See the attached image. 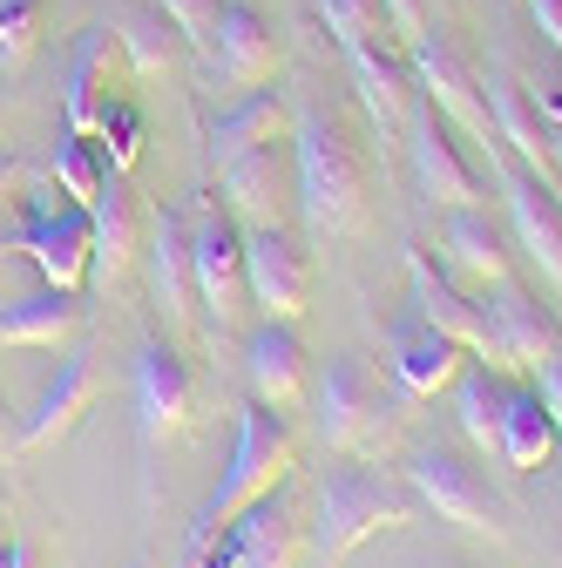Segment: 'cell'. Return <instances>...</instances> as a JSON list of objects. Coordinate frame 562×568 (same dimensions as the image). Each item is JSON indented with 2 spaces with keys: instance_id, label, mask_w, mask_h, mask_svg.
<instances>
[{
  "instance_id": "obj_1",
  "label": "cell",
  "mask_w": 562,
  "mask_h": 568,
  "mask_svg": "<svg viewBox=\"0 0 562 568\" xmlns=\"http://www.w3.org/2000/svg\"><path fill=\"white\" fill-rule=\"evenodd\" d=\"M285 142H292V203H299L305 231L319 244L360 231L367 170H360V150H353V135H345V122L332 109H299Z\"/></svg>"
},
{
  "instance_id": "obj_2",
  "label": "cell",
  "mask_w": 562,
  "mask_h": 568,
  "mask_svg": "<svg viewBox=\"0 0 562 568\" xmlns=\"http://www.w3.org/2000/svg\"><path fill=\"white\" fill-rule=\"evenodd\" d=\"M292 460H299L292 419H285V413H271L264 399H244V406H238L231 467H224V480H218V487H210V501L197 508V521H190V535H183V568H197V555L218 541V535L251 508V501H264L271 487H285Z\"/></svg>"
},
{
  "instance_id": "obj_3",
  "label": "cell",
  "mask_w": 562,
  "mask_h": 568,
  "mask_svg": "<svg viewBox=\"0 0 562 568\" xmlns=\"http://www.w3.org/2000/svg\"><path fill=\"white\" fill-rule=\"evenodd\" d=\"M413 487L407 480H387V474H367V467H332L325 480H319V501H312V548H319V561L332 568V561H345L360 541H373V535H393V528H407L413 521Z\"/></svg>"
},
{
  "instance_id": "obj_4",
  "label": "cell",
  "mask_w": 562,
  "mask_h": 568,
  "mask_svg": "<svg viewBox=\"0 0 562 568\" xmlns=\"http://www.w3.org/2000/svg\"><path fill=\"white\" fill-rule=\"evenodd\" d=\"M393 399H400L393 373L345 352V359H332L325 379H319V413H312L319 440L332 454H373L393 434Z\"/></svg>"
},
{
  "instance_id": "obj_5",
  "label": "cell",
  "mask_w": 562,
  "mask_h": 568,
  "mask_svg": "<svg viewBox=\"0 0 562 568\" xmlns=\"http://www.w3.org/2000/svg\"><path fill=\"white\" fill-rule=\"evenodd\" d=\"M190 284H197V312H203L210 338H224L238 325V312L251 305V292H244V224L218 203V190L197 196V210H190Z\"/></svg>"
},
{
  "instance_id": "obj_6",
  "label": "cell",
  "mask_w": 562,
  "mask_h": 568,
  "mask_svg": "<svg viewBox=\"0 0 562 568\" xmlns=\"http://www.w3.org/2000/svg\"><path fill=\"white\" fill-rule=\"evenodd\" d=\"M0 251H21L41 284H54V292H82L89 284V210L82 203H54L48 190H28L21 196V224L0 237Z\"/></svg>"
},
{
  "instance_id": "obj_7",
  "label": "cell",
  "mask_w": 562,
  "mask_h": 568,
  "mask_svg": "<svg viewBox=\"0 0 562 568\" xmlns=\"http://www.w3.org/2000/svg\"><path fill=\"white\" fill-rule=\"evenodd\" d=\"M129 406H136V447H143V460L197 419V379H190L183 352L170 338H143V345H136Z\"/></svg>"
},
{
  "instance_id": "obj_8",
  "label": "cell",
  "mask_w": 562,
  "mask_h": 568,
  "mask_svg": "<svg viewBox=\"0 0 562 568\" xmlns=\"http://www.w3.org/2000/svg\"><path fill=\"white\" fill-rule=\"evenodd\" d=\"M407 277H413V312L428 318L434 332H448L468 359H481V366H502L509 373V352H502V332H495V312H488V298L481 292H468V284H454L428 251H407Z\"/></svg>"
},
{
  "instance_id": "obj_9",
  "label": "cell",
  "mask_w": 562,
  "mask_h": 568,
  "mask_svg": "<svg viewBox=\"0 0 562 568\" xmlns=\"http://www.w3.org/2000/svg\"><path fill=\"white\" fill-rule=\"evenodd\" d=\"M400 480L413 487V501L434 508L441 521H454V528H468V535H502V501H495V487H488L454 447H420V454L400 467Z\"/></svg>"
},
{
  "instance_id": "obj_10",
  "label": "cell",
  "mask_w": 562,
  "mask_h": 568,
  "mask_svg": "<svg viewBox=\"0 0 562 568\" xmlns=\"http://www.w3.org/2000/svg\"><path fill=\"white\" fill-rule=\"evenodd\" d=\"M407 61H413V89L420 95H428L468 142H474V150L481 156H495L502 150V135H495V115H488V95H481V75H474V68L441 41V34H428V41H413L407 48Z\"/></svg>"
},
{
  "instance_id": "obj_11",
  "label": "cell",
  "mask_w": 562,
  "mask_h": 568,
  "mask_svg": "<svg viewBox=\"0 0 562 568\" xmlns=\"http://www.w3.org/2000/svg\"><path fill=\"white\" fill-rule=\"evenodd\" d=\"M244 292L258 305V318H285L299 325L312 305V257L285 224H258L244 231Z\"/></svg>"
},
{
  "instance_id": "obj_12",
  "label": "cell",
  "mask_w": 562,
  "mask_h": 568,
  "mask_svg": "<svg viewBox=\"0 0 562 568\" xmlns=\"http://www.w3.org/2000/svg\"><path fill=\"white\" fill-rule=\"evenodd\" d=\"M407 163H413V183H420L428 203H441V210H481L488 190H481V176L461 156L454 122L428 95H413V115H407Z\"/></svg>"
},
{
  "instance_id": "obj_13",
  "label": "cell",
  "mask_w": 562,
  "mask_h": 568,
  "mask_svg": "<svg viewBox=\"0 0 562 568\" xmlns=\"http://www.w3.org/2000/svg\"><path fill=\"white\" fill-rule=\"evenodd\" d=\"M488 170L502 176V196H509V231H515V244L529 251V264L562 292V183H549V176H535V170H522L509 150H495L488 156Z\"/></svg>"
},
{
  "instance_id": "obj_14",
  "label": "cell",
  "mask_w": 562,
  "mask_h": 568,
  "mask_svg": "<svg viewBox=\"0 0 562 568\" xmlns=\"http://www.w3.org/2000/svg\"><path fill=\"white\" fill-rule=\"evenodd\" d=\"M292 561H299V508H292L285 487H271L264 501H251L197 555V568H292Z\"/></svg>"
},
{
  "instance_id": "obj_15",
  "label": "cell",
  "mask_w": 562,
  "mask_h": 568,
  "mask_svg": "<svg viewBox=\"0 0 562 568\" xmlns=\"http://www.w3.org/2000/svg\"><path fill=\"white\" fill-rule=\"evenodd\" d=\"M96 399H102L96 352H89V345H68L61 366H54V379H48L41 399H34V413L14 426V454H48L54 440H68V434H76V426L96 413Z\"/></svg>"
},
{
  "instance_id": "obj_16",
  "label": "cell",
  "mask_w": 562,
  "mask_h": 568,
  "mask_svg": "<svg viewBox=\"0 0 562 568\" xmlns=\"http://www.w3.org/2000/svg\"><path fill=\"white\" fill-rule=\"evenodd\" d=\"M271 68H278L271 21L251 8V0H224L218 34H210V48H203V82L218 89V95H244V89L271 82Z\"/></svg>"
},
{
  "instance_id": "obj_17",
  "label": "cell",
  "mask_w": 562,
  "mask_h": 568,
  "mask_svg": "<svg viewBox=\"0 0 562 568\" xmlns=\"http://www.w3.org/2000/svg\"><path fill=\"white\" fill-rule=\"evenodd\" d=\"M345 68H353V89H360V109L373 115L380 135H407V115H413V61L400 41L373 34V41H353L345 48Z\"/></svg>"
},
{
  "instance_id": "obj_18",
  "label": "cell",
  "mask_w": 562,
  "mask_h": 568,
  "mask_svg": "<svg viewBox=\"0 0 562 568\" xmlns=\"http://www.w3.org/2000/svg\"><path fill=\"white\" fill-rule=\"evenodd\" d=\"M238 352H244V386H251V399H264L271 413L292 419L305 406V345H299V332L285 318H258Z\"/></svg>"
},
{
  "instance_id": "obj_19",
  "label": "cell",
  "mask_w": 562,
  "mask_h": 568,
  "mask_svg": "<svg viewBox=\"0 0 562 568\" xmlns=\"http://www.w3.org/2000/svg\"><path fill=\"white\" fill-rule=\"evenodd\" d=\"M136 257H143V210H136V190L122 170H102V190L89 203V277L122 284Z\"/></svg>"
},
{
  "instance_id": "obj_20",
  "label": "cell",
  "mask_w": 562,
  "mask_h": 568,
  "mask_svg": "<svg viewBox=\"0 0 562 568\" xmlns=\"http://www.w3.org/2000/svg\"><path fill=\"white\" fill-rule=\"evenodd\" d=\"M488 298V312H495V332H502V352H509V373H542V366H555L562 359V318L535 298V292H522L515 277H502L495 292H481Z\"/></svg>"
},
{
  "instance_id": "obj_21",
  "label": "cell",
  "mask_w": 562,
  "mask_h": 568,
  "mask_svg": "<svg viewBox=\"0 0 562 568\" xmlns=\"http://www.w3.org/2000/svg\"><path fill=\"white\" fill-rule=\"evenodd\" d=\"M481 95H488V115H495L502 150H509L522 170H535V176H549V183H555V129L542 122L535 95L509 75V61H495V68L481 75Z\"/></svg>"
},
{
  "instance_id": "obj_22",
  "label": "cell",
  "mask_w": 562,
  "mask_h": 568,
  "mask_svg": "<svg viewBox=\"0 0 562 568\" xmlns=\"http://www.w3.org/2000/svg\"><path fill=\"white\" fill-rule=\"evenodd\" d=\"M461 359L468 352L448 338V332H434L428 318H407V325H393L387 332V373H393V386L407 393V399H434V393H448L454 386V373H461Z\"/></svg>"
},
{
  "instance_id": "obj_23",
  "label": "cell",
  "mask_w": 562,
  "mask_h": 568,
  "mask_svg": "<svg viewBox=\"0 0 562 568\" xmlns=\"http://www.w3.org/2000/svg\"><path fill=\"white\" fill-rule=\"evenodd\" d=\"M143 264H150V298L163 312V325H190L197 318V284H190V217L183 210H157L150 237H143Z\"/></svg>"
},
{
  "instance_id": "obj_24",
  "label": "cell",
  "mask_w": 562,
  "mask_h": 568,
  "mask_svg": "<svg viewBox=\"0 0 562 568\" xmlns=\"http://www.w3.org/2000/svg\"><path fill=\"white\" fill-rule=\"evenodd\" d=\"M441 251H448V277H454V284H468V292H495L502 277H515L509 231L488 217V210H448V224H441Z\"/></svg>"
},
{
  "instance_id": "obj_25",
  "label": "cell",
  "mask_w": 562,
  "mask_h": 568,
  "mask_svg": "<svg viewBox=\"0 0 562 568\" xmlns=\"http://www.w3.org/2000/svg\"><path fill=\"white\" fill-rule=\"evenodd\" d=\"M285 135H292L285 95L258 82V89H244V102H231V109H218L203 122V150H210V170H224V163L264 150V142H285Z\"/></svg>"
},
{
  "instance_id": "obj_26",
  "label": "cell",
  "mask_w": 562,
  "mask_h": 568,
  "mask_svg": "<svg viewBox=\"0 0 562 568\" xmlns=\"http://www.w3.org/2000/svg\"><path fill=\"white\" fill-rule=\"evenodd\" d=\"M218 203L244 231L258 224H278V203H285V142H264V150L238 156L218 170Z\"/></svg>"
},
{
  "instance_id": "obj_27",
  "label": "cell",
  "mask_w": 562,
  "mask_h": 568,
  "mask_svg": "<svg viewBox=\"0 0 562 568\" xmlns=\"http://www.w3.org/2000/svg\"><path fill=\"white\" fill-rule=\"evenodd\" d=\"M82 332V292H54V284H41V292L0 305V345L8 352H54Z\"/></svg>"
},
{
  "instance_id": "obj_28",
  "label": "cell",
  "mask_w": 562,
  "mask_h": 568,
  "mask_svg": "<svg viewBox=\"0 0 562 568\" xmlns=\"http://www.w3.org/2000/svg\"><path fill=\"white\" fill-rule=\"evenodd\" d=\"M102 68H109V21L76 34V54H68V82H61V129L89 135L96 109H102Z\"/></svg>"
},
{
  "instance_id": "obj_29",
  "label": "cell",
  "mask_w": 562,
  "mask_h": 568,
  "mask_svg": "<svg viewBox=\"0 0 562 568\" xmlns=\"http://www.w3.org/2000/svg\"><path fill=\"white\" fill-rule=\"evenodd\" d=\"M454 419L474 454H502V406H509V386L488 373V366H461L454 373Z\"/></svg>"
},
{
  "instance_id": "obj_30",
  "label": "cell",
  "mask_w": 562,
  "mask_h": 568,
  "mask_svg": "<svg viewBox=\"0 0 562 568\" xmlns=\"http://www.w3.org/2000/svg\"><path fill=\"white\" fill-rule=\"evenodd\" d=\"M549 454H555V419H549L542 393L535 386H509V406H502V460L515 474H535Z\"/></svg>"
},
{
  "instance_id": "obj_31",
  "label": "cell",
  "mask_w": 562,
  "mask_h": 568,
  "mask_svg": "<svg viewBox=\"0 0 562 568\" xmlns=\"http://www.w3.org/2000/svg\"><path fill=\"white\" fill-rule=\"evenodd\" d=\"M109 34L122 41V54H129L136 75H163V68L177 61V48H183V34L170 28V14L157 8V0H129Z\"/></svg>"
},
{
  "instance_id": "obj_32",
  "label": "cell",
  "mask_w": 562,
  "mask_h": 568,
  "mask_svg": "<svg viewBox=\"0 0 562 568\" xmlns=\"http://www.w3.org/2000/svg\"><path fill=\"white\" fill-rule=\"evenodd\" d=\"M89 135H96L102 163L129 176V170H136V156H143V109H136L129 95H109V102L96 109V129H89Z\"/></svg>"
},
{
  "instance_id": "obj_33",
  "label": "cell",
  "mask_w": 562,
  "mask_h": 568,
  "mask_svg": "<svg viewBox=\"0 0 562 568\" xmlns=\"http://www.w3.org/2000/svg\"><path fill=\"white\" fill-rule=\"evenodd\" d=\"M102 170H109V163H102V150H96V135H61V142H54V170H48V176H54V190H61L68 203L89 210L96 190H102Z\"/></svg>"
},
{
  "instance_id": "obj_34",
  "label": "cell",
  "mask_w": 562,
  "mask_h": 568,
  "mask_svg": "<svg viewBox=\"0 0 562 568\" xmlns=\"http://www.w3.org/2000/svg\"><path fill=\"white\" fill-rule=\"evenodd\" d=\"M319 21H325V34H332L339 48L387 34V8H380V0H319ZM387 41H393V34H387Z\"/></svg>"
},
{
  "instance_id": "obj_35",
  "label": "cell",
  "mask_w": 562,
  "mask_h": 568,
  "mask_svg": "<svg viewBox=\"0 0 562 568\" xmlns=\"http://www.w3.org/2000/svg\"><path fill=\"white\" fill-rule=\"evenodd\" d=\"M41 0H0V68H21L41 41Z\"/></svg>"
},
{
  "instance_id": "obj_36",
  "label": "cell",
  "mask_w": 562,
  "mask_h": 568,
  "mask_svg": "<svg viewBox=\"0 0 562 568\" xmlns=\"http://www.w3.org/2000/svg\"><path fill=\"white\" fill-rule=\"evenodd\" d=\"M157 8L170 14V28L183 34V48H210V34H218V14H224V0H157Z\"/></svg>"
},
{
  "instance_id": "obj_37",
  "label": "cell",
  "mask_w": 562,
  "mask_h": 568,
  "mask_svg": "<svg viewBox=\"0 0 562 568\" xmlns=\"http://www.w3.org/2000/svg\"><path fill=\"white\" fill-rule=\"evenodd\" d=\"M380 8H387V34H393L400 48H413V41H428V34H434L420 0H380Z\"/></svg>"
},
{
  "instance_id": "obj_38",
  "label": "cell",
  "mask_w": 562,
  "mask_h": 568,
  "mask_svg": "<svg viewBox=\"0 0 562 568\" xmlns=\"http://www.w3.org/2000/svg\"><path fill=\"white\" fill-rule=\"evenodd\" d=\"M522 8H529V21L549 34V48L562 54V0H522Z\"/></svg>"
},
{
  "instance_id": "obj_39",
  "label": "cell",
  "mask_w": 562,
  "mask_h": 568,
  "mask_svg": "<svg viewBox=\"0 0 562 568\" xmlns=\"http://www.w3.org/2000/svg\"><path fill=\"white\" fill-rule=\"evenodd\" d=\"M535 393H542V406H549V419H555V434H562V359L535 373Z\"/></svg>"
},
{
  "instance_id": "obj_40",
  "label": "cell",
  "mask_w": 562,
  "mask_h": 568,
  "mask_svg": "<svg viewBox=\"0 0 562 568\" xmlns=\"http://www.w3.org/2000/svg\"><path fill=\"white\" fill-rule=\"evenodd\" d=\"M535 109H542V122H549V129H562V75H555V82H542Z\"/></svg>"
},
{
  "instance_id": "obj_41",
  "label": "cell",
  "mask_w": 562,
  "mask_h": 568,
  "mask_svg": "<svg viewBox=\"0 0 562 568\" xmlns=\"http://www.w3.org/2000/svg\"><path fill=\"white\" fill-rule=\"evenodd\" d=\"M21 183H28V163H21V156H0V196L21 190Z\"/></svg>"
},
{
  "instance_id": "obj_42",
  "label": "cell",
  "mask_w": 562,
  "mask_h": 568,
  "mask_svg": "<svg viewBox=\"0 0 562 568\" xmlns=\"http://www.w3.org/2000/svg\"><path fill=\"white\" fill-rule=\"evenodd\" d=\"M0 454H14V413H8V399H0Z\"/></svg>"
},
{
  "instance_id": "obj_43",
  "label": "cell",
  "mask_w": 562,
  "mask_h": 568,
  "mask_svg": "<svg viewBox=\"0 0 562 568\" xmlns=\"http://www.w3.org/2000/svg\"><path fill=\"white\" fill-rule=\"evenodd\" d=\"M8 568H34V541H28V535H14V561H8Z\"/></svg>"
},
{
  "instance_id": "obj_44",
  "label": "cell",
  "mask_w": 562,
  "mask_h": 568,
  "mask_svg": "<svg viewBox=\"0 0 562 568\" xmlns=\"http://www.w3.org/2000/svg\"><path fill=\"white\" fill-rule=\"evenodd\" d=\"M555 183H562V129H555Z\"/></svg>"
},
{
  "instance_id": "obj_45",
  "label": "cell",
  "mask_w": 562,
  "mask_h": 568,
  "mask_svg": "<svg viewBox=\"0 0 562 568\" xmlns=\"http://www.w3.org/2000/svg\"><path fill=\"white\" fill-rule=\"evenodd\" d=\"M129 568H157V561H150V555H136V561H129Z\"/></svg>"
}]
</instances>
